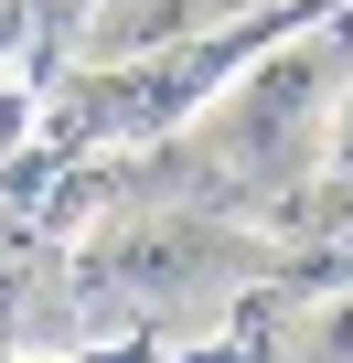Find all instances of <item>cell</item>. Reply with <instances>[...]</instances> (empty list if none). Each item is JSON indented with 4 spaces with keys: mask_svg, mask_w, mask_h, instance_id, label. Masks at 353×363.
<instances>
[{
    "mask_svg": "<svg viewBox=\"0 0 353 363\" xmlns=\"http://www.w3.org/2000/svg\"><path fill=\"white\" fill-rule=\"evenodd\" d=\"M342 75H353V11H321V22H300L289 43H268V54L204 107V171H214V193L278 203L289 182L310 171V150L332 139Z\"/></svg>",
    "mask_w": 353,
    "mask_h": 363,
    "instance_id": "cell-1",
    "label": "cell"
},
{
    "mask_svg": "<svg viewBox=\"0 0 353 363\" xmlns=\"http://www.w3.org/2000/svg\"><path fill=\"white\" fill-rule=\"evenodd\" d=\"M257 267H268L257 235L204 225V214H183V203H161V214H129L118 235H97V246L75 257V299H86V320L107 310V320L161 331V320H183V310L214 320Z\"/></svg>",
    "mask_w": 353,
    "mask_h": 363,
    "instance_id": "cell-2",
    "label": "cell"
},
{
    "mask_svg": "<svg viewBox=\"0 0 353 363\" xmlns=\"http://www.w3.org/2000/svg\"><path fill=\"white\" fill-rule=\"evenodd\" d=\"M321 11H342V0H278V11H225V22H204L193 43H150L139 65H107L86 96H75V118L97 128V139H183V118H204L268 43H289L300 22H321Z\"/></svg>",
    "mask_w": 353,
    "mask_h": 363,
    "instance_id": "cell-3",
    "label": "cell"
},
{
    "mask_svg": "<svg viewBox=\"0 0 353 363\" xmlns=\"http://www.w3.org/2000/svg\"><path fill=\"white\" fill-rule=\"evenodd\" d=\"M300 363H353V289H332V299L300 320Z\"/></svg>",
    "mask_w": 353,
    "mask_h": 363,
    "instance_id": "cell-4",
    "label": "cell"
},
{
    "mask_svg": "<svg viewBox=\"0 0 353 363\" xmlns=\"http://www.w3.org/2000/svg\"><path fill=\"white\" fill-rule=\"evenodd\" d=\"M321 160L353 182V75H342V107H332V139H321Z\"/></svg>",
    "mask_w": 353,
    "mask_h": 363,
    "instance_id": "cell-5",
    "label": "cell"
},
{
    "mask_svg": "<svg viewBox=\"0 0 353 363\" xmlns=\"http://www.w3.org/2000/svg\"><path fill=\"white\" fill-rule=\"evenodd\" d=\"M129 352H139V331H118L107 352H0V363H129Z\"/></svg>",
    "mask_w": 353,
    "mask_h": 363,
    "instance_id": "cell-6",
    "label": "cell"
},
{
    "mask_svg": "<svg viewBox=\"0 0 353 363\" xmlns=\"http://www.w3.org/2000/svg\"><path fill=\"white\" fill-rule=\"evenodd\" d=\"M129 363H139V352H129Z\"/></svg>",
    "mask_w": 353,
    "mask_h": 363,
    "instance_id": "cell-7",
    "label": "cell"
}]
</instances>
